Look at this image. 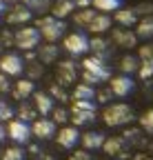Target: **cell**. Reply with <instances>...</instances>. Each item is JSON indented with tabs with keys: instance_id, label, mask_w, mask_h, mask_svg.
<instances>
[{
	"instance_id": "1",
	"label": "cell",
	"mask_w": 153,
	"mask_h": 160,
	"mask_svg": "<svg viewBox=\"0 0 153 160\" xmlns=\"http://www.w3.org/2000/svg\"><path fill=\"white\" fill-rule=\"evenodd\" d=\"M111 78V67L107 60L98 58V56H89L82 60V82L84 85H102Z\"/></svg>"
},
{
	"instance_id": "2",
	"label": "cell",
	"mask_w": 153,
	"mask_h": 160,
	"mask_svg": "<svg viewBox=\"0 0 153 160\" xmlns=\"http://www.w3.org/2000/svg\"><path fill=\"white\" fill-rule=\"evenodd\" d=\"M98 118V102L95 100H75L69 109V120L73 127H87L93 125Z\"/></svg>"
},
{
	"instance_id": "3",
	"label": "cell",
	"mask_w": 153,
	"mask_h": 160,
	"mask_svg": "<svg viewBox=\"0 0 153 160\" xmlns=\"http://www.w3.org/2000/svg\"><path fill=\"white\" fill-rule=\"evenodd\" d=\"M102 120L107 127H124L133 120V109L127 102H111L102 109Z\"/></svg>"
},
{
	"instance_id": "4",
	"label": "cell",
	"mask_w": 153,
	"mask_h": 160,
	"mask_svg": "<svg viewBox=\"0 0 153 160\" xmlns=\"http://www.w3.org/2000/svg\"><path fill=\"white\" fill-rule=\"evenodd\" d=\"M36 29L40 31V38H45L47 42H58L60 38H65L67 22L53 18V16H40L36 20Z\"/></svg>"
},
{
	"instance_id": "5",
	"label": "cell",
	"mask_w": 153,
	"mask_h": 160,
	"mask_svg": "<svg viewBox=\"0 0 153 160\" xmlns=\"http://www.w3.org/2000/svg\"><path fill=\"white\" fill-rule=\"evenodd\" d=\"M40 31L36 27H20L13 31V47L22 49V51H33L36 47H40Z\"/></svg>"
},
{
	"instance_id": "6",
	"label": "cell",
	"mask_w": 153,
	"mask_h": 160,
	"mask_svg": "<svg viewBox=\"0 0 153 160\" xmlns=\"http://www.w3.org/2000/svg\"><path fill=\"white\" fill-rule=\"evenodd\" d=\"M62 49L71 56V58H78V56H84L89 51V38L87 33L82 31H71L62 38Z\"/></svg>"
},
{
	"instance_id": "7",
	"label": "cell",
	"mask_w": 153,
	"mask_h": 160,
	"mask_svg": "<svg viewBox=\"0 0 153 160\" xmlns=\"http://www.w3.org/2000/svg\"><path fill=\"white\" fill-rule=\"evenodd\" d=\"M0 73H5V76H22L25 73V58L20 53H5V56H0Z\"/></svg>"
},
{
	"instance_id": "8",
	"label": "cell",
	"mask_w": 153,
	"mask_h": 160,
	"mask_svg": "<svg viewBox=\"0 0 153 160\" xmlns=\"http://www.w3.org/2000/svg\"><path fill=\"white\" fill-rule=\"evenodd\" d=\"M109 89H111L113 98H127V96H131L133 91H136V82H133L131 76L120 73V76L109 78Z\"/></svg>"
},
{
	"instance_id": "9",
	"label": "cell",
	"mask_w": 153,
	"mask_h": 160,
	"mask_svg": "<svg viewBox=\"0 0 153 160\" xmlns=\"http://www.w3.org/2000/svg\"><path fill=\"white\" fill-rule=\"evenodd\" d=\"M7 136L13 140L16 145H27L29 140H31V125L29 122H22V120H9V125H7Z\"/></svg>"
},
{
	"instance_id": "10",
	"label": "cell",
	"mask_w": 153,
	"mask_h": 160,
	"mask_svg": "<svg viewBox=\"0 0 153 160\" xmlns=\"http://www.w3.org/2000/svg\"><path fill=\"white\" fill-rule=\"evenodd\" d=\"M75 78H78V69H75L73 58L62 60V62L58 65V71H55V82L62 85V87H71L75 82Z\"/></svg>"
},
{
	"instance_id": "11",
	"label": "cell",
	"mask_w": 153,
	"mask_h": 160,
	"mask_svg": "<svg viewBox=\"0 0 153 160\" xmlns=\"http://www.w3.org/2000/svg\"><path fill=\"white\" fill-rule=\"evenodd\" d=\"M102 151H104L107 156H111V158H120V160H124V158L129 156V145L124 142L122 136H111V138L104 140Z\"/></svg>"
},
{
	"instance_id": "12",
	"label": "cell",
	"mask_w": 153,
	"mask_h": 160,
	"mask_svg": "<svg viewBox=\"0 0 153 160\" xmlns=\"http://www.w3.org/2000/svg\"><path fill=\"white\" fill-rule=\"evenodd\" d=\"M55 142H58L62 149H75V145L80 142V131L78 127H73V125H67L62 127L60 131H55Z\"/></svg>"
},
{
	"instance_id": "13",
	"label": "cell",
	"mask_w": 153,
	"mask_h": 160,
	"mask_svg": "<svg viewBox=\"0 0 153 160\" xmlns=\"http://www.w3.org/2000/svg\"><path fill=\"white\" fill-rule=\"evenodd\" d=\"M31 136H36L38 140H49L55 136V122L51 118H36L31 122Z\"/></svg>"
},
{
	"instance_id": "14",
	"label": "cell",
	"mask_w": 153,
	"mask_h": 160,
	"mask_svg": "<svg viewBox=\"0 0 153 160\" xmlns=\"http://www.w3.org/2000/svg\"><path fill=\"white\" fill-rule=\"evenodd\" d=\"M111 40H113V45H118V47H122V49H133V47L138 45V36H136V31L124 29V27L111 29Z\"/></svg>"
},
{
	"instance_id": "15",
	"label": "cell",
	"mask_w": 153,
	"mask_h": 160,
	"mask_svg": "<svg viewBox=\"0 0 153 160\" xmlns=\"http://www.w3.org/2000/svg\"><path fill=\"white\" fill-rule=\"evenodd\" d=\"M33 91H36V85L31 82L29 78H20V80H16V82L11 85V98L13 100H18V102H25L27 98H31L33 96Z\"/></svg>"
},
{
	"instance_id": "16",
	"label": "cell",
	"mask_w": 153,
	"mask_h": 160,
	"mask_svg": "<svg viewBox=\"0 0 153 160\" xmlns=\"http://www.w3.org/2000/svg\"><path fill=\"white\" fill-rule=\"evenodd\" d=\"M31 98H33V102H31V105L36 107V111L40 113L42 118H47V116L53 111V107H55V100H53L47 91H33Z\"/></svg>"
},
{
	"instance_id": "17",
	"label": "cell",
	"mask_w": 153,
	"mask_h": 160,
	"mask_svg": "<svg viewBox=\"0 0 153 160\" xmlns=\"http://www.w3.org/2000/svg\"><path fill=\"white\" fill-rule=\"evenodd\" d=\"M111 25H113V20H111L109 13H95L93 20L89 22V27H87V31H91L93 36H102V33L111 31Z\"/></svg>"
},
{
	"instance_id": "18",
	"label": "cell",
	"mask_w": 153,
	"mask_h": 160,
	"mask_svg": "<svg viewBox=\"0 0 153 160\" xmlns=\"http://www.w3.org/2000/svg\"><path fill=\"white\" fill-rule=\"evenodd\" d=\"M107 136L102 131H87V133H80V145L82 149L87 151H95V149H102Z\"/></svg>"
},
{
	"instance_id": "19",
	"label": "cell",
	"mask_w": 153,
	"mask_h": 160,
	"mask_svg": "<svg viewBox=\"0 0 153 160\" xmlns=\"http://www.w3.org/2000/svg\"><path fill=\"white\" fill-rule=\"evenodd\" d=\"M31 18H33V13H31L25 5H16V7H11L9 13H7V22H9V25H25V22H29Z\"/></svg>"
},
{
	"instance_id": "20",
	"label": "cell",
	"mask_w": 153,
	"mask_h": 160,
	"mask_svg": "<svg viewBox=\"0 0 153 160\" xmlns=\"http://www.w3.org/2000/svg\"><path fill=\"white\" fill-rule=\"evenodd\" d=\"M89 51H91V56H98V58L107 60V58L111 56L109 40H107V38H102V36H93V38L89 40Z\"/></svg>"
},
{
	"instance_id": "21",
	"label": "cell",
	"mask_w": 153,
	"mask_h": 160,
	"mask_svg": "<svg viewBox=\"0 0 153 160\" xmlns=\"http://www.w3.org/2000/svg\"><path fill=\"white\" fill-rule=\"evenodd\" d=\"M111 20H116V22H118L120 27H124V29H131V27H136V25H138V20H140V18L136 16L133 7H131V9H124V7H122V9L116 11V16H113Z\"/></svg>"
},
{
	"instance_id": "22",
	"label": "cell",
	"mask_w": 153,
	"mask_h": 160,
	"mask_svg": "<svg viewBox=\"0 0 153 160\" xmlns=\"http://www.w3.org/2000/svg\"><path fill=\"white\" fill-rule=\"evenodd\" d=\"M58 53H60V49L55 47V42H47V45H42V47H38V62L53 65L55 60H58Z\"/></svg>"
},
{
	"instance_id": "23",
	"label": "cell",
	"mask_w": 153,
	"mask_h": 160,
	"mask_svg": "<svg viewBox=\"0 0 153 160\" xmlns=\"http://www.w3.org/2000/svg\"><path fill=\"white\" fill-rule=\"evenodd\" d=\"M73 2L71 0H55V2L51 5V16L58 18V20H65L69 16H73Z\"/></svg>"
},
{
	"instance_id": "24",
	"label": "cell",
	"mask_w": 153,
	"mask_h": 160,
	"mask_svg": "<svg viewBox=\"0 0 153 160\" xmlns=\"http://www.w3.org/2000/svg\"><path fill=\"white\" fill-rule=\"evenodd\" d=\"M136 36H138V40H153V16H146V18L138 20Z\"/></svg>"
},
{
	"instance_id": "25",
	"label": "cell",
	"mask_w": 153,
	"mask_h": 160,
	"mask_svg": "<svg viewBox=\"0 0 153 160\" xmlns=\"http://www.w3.org/2000/svg\"><path fill=\"white\" fill-rule=\"evenodd\" d=\"M91 5L98 13H116L118 9H122V0H93Z\"/></svg>"
},
{
	"instance_id": "26",
	"label": "cell",
	"mask_w": 153,
	"mask_h": 160,
	"mask_svg": "<svg viewBox=\"0 0 153 160\" xmlns=\"http://www.w3.org/2000/svg\"><path fill=\"white\" fill-rule=\"evenodd\" d=\"M71 98L73 100H95V87L80 82V85H75L71 89Z\"/></svg>"
},
{
	"instance_id": "27",
	"label": "cell",
	"mask_w": 153,
	"mask_h": 160,
	"mask_svg": "<svg viewBox=\"0 0 153 160\" xmlns=\"http://www.w3.org/2000/svg\"><path fill=\"white\" fill-rule=\"evenodd\" d=\"M138 67H140V58H138V56L127 53V56H122V58H120V71H122L124 76L136 73V71H138Z\"/></svg>"
},
{
	"instance_id": "28",
	"label": "cell",
	"mask_w": 153,
	"mask_h": 160,
	"mask_svg": "<svg viewBox=\"0 0 153 160\" xmlns=\"http://www.w3.org/2000/svg\"><path fill=\"white\" fill-rule=\"evenodd\" d=\"M22 5L31 13H47V11H51L53 0H22Z\"/></svg>"
},
{
	"instance_id": "29",
	"label": "cell",
	"mask_w": 153,
	"mask_h": 160,
	"mask_svg": "<svg viewBox=\"0 0 153 160\" xmlns=\"http://www.w3.org/2000/svg\"><path fill=\"white\" fill-rule=\"evenodd\" d=\"M18 120H22V122H33V120L38 118V111L31 102H20V107H18Z\"/></svg>"
},
{
	"instance_id": "30",
	"label": "cell",
	"mask_w": 153,
	"mask_h": 160,
	"mask_svg": "<svg viewBox=\"0 0 153 160\" xmlns=\"http://www.w3.org/2000/svg\"><path fill=\"white\" fill-rule=\"evenodd\" d=\"M95 13H98L95 9H80V11H75V13H73V22L78 25L80 29H87Z\"/></svg>"
},
{
	"instance_id": "31",
	"label": "cell",
	"mask_w": 153,
	"mask_h": 160,
	"mask_svg": "<svg viewBox=\"0 0 153 160\" xmlns=\"http://www.w3.org/2000/svg\"><path fill=\"white\" fill-rule=\"evenodd\" d=\"M122 138H124L127 145H133V147L144 145V131H142V129H127Z\"/></svg>"
},
{
	"instance_id": "32",
	"label": "cell",
	"mask_w": 153,
	"mask_h": 160,
	"mask_svg": "<svg viewBox=\"0 0 153 160\" xmlns=\"http://www.w3.org/2000/svg\"><path fill=\"white\" fill-rule=\"evenodd\" d=\"M53 100H58V102H67L69 100V93H67V87H62V85H58V82H53L51 87H49V91H47Z\"/></svg>"
},
{
	"instance_id": "33",
	"label": "cell",
	"mask_w": 153,
	"mask_h": 160,
	"mask_svg": "<svg viewBox=\"0 0 153 160\" xmlns=\"http://www.w3.org/2000/svg\"><path fill=\"white\" fill-rule=\"evenodd\" d=\"M25 73H27V78L33 82V80H38V78L45 76V65H42V62H31L29 67L25 65Z\"/></svg>"
},
{
	"instance_id": "34",
	"label": "cell",
	"mask_w": 153,
	"mask_h": 160,
	"mask_svg": "<svg viewBox=\"0 0 153 160\" xmlns=\"http://www.w3.org/2000/svg\"><path fill=\"white\" fill-rule=\"evenodd\" d=\"M140 129L149 136H153V109H146L140 116Z\"/></svg>"
},
{
	"instance_id": "35",
	"label": "cell",
	"mask_w": 153,
	"mask_h": 160,
	"mask_svg": "<svg viewBox=\"0 0 153 160\" xmlns=\"http://www.w3.org/2000/svg\"><path fill=\"white\" fill-rule=\"evenodd\" d=\"M2 160H25V149L20 145H13L2 151Z\"/></svg>"
},
{
	"instance_id": "36",
	"label": "cell",
	"mask_w": 153,
	"mask_h": 160,
	"mask_svg": "<svg viewBox=\"0 0 153 160\" xmlns=\"http://www.w3.org/2000/svg\"><path fill=\"white\" fill-rule=\"evenodd\" d=\"M51 120H53L55 125H65V122H69V109H67V107H53Z\"/></svg>"
},
{
	"instance_id": "37",
	"label": "cell",
	"mask_w": 153,
	"mask_h": 160,
	"mask_svg": "<svg viewBox=\"0 0 153 160\" xmlns=\"http://www.w3.org/2000/svg\"><path fill=\"white\" fill-rule=\"evenodd\" d=\"M16 116V109L7 102V100L0 98V122H7V120H13Z\"/></svg>"
},
{
	"instance_id": "38",
	"label": "cell",
	"mask_w": 153,
	"mask_h": 160,
	"mask_svg": "<svg viewBox=\"0 0 153 160\" xmlns=\"http://www.w3.org/2000/svg\"><path fill=\"white\" fill-rule=\"evenodd\" d=\"M142 80H151L153 78V62L151 60H140V67H138V71H136Z\"/></svg>"
},
{
	"instance_id": "39",
	"label": "cell",
	"mask_w": 153,
	"mask_h": 160,
	"mask_svg": "<svg viewBox=\"0 0 153 160\" xmlns=\"http://www.w3.org/2000/svg\"><path fill=\"white\" fill-rule=\"evenodd\" d=\"M133 11H136L138 18H146V16H153V2H140L133 7Z\"/></svg>"
},
{
	"instance_id": "40",
	"label": "cell",
	"mask_w": 153,
	"mask_h": 160,
	"mask_svg": "<svg viewBox=\"0 0 153 160\" xmlns=\"http://www.w3.org/2000/svg\"><path fill=\"white\" fill-rule=\"evenodd\" d=\"M138 58L140 60H151V62H153V42H144L138 49Z\"/></svg>"
},
{
	"instance_id": "41",
	"label": "cell",
	"mask_w": 153,
	"mask_h": 160,
	"mask_svg": "<svg viewBox=\"0 0 153 160\" xmlns=\"http://www.w3.org/2000/svg\"><path fill=\"white\" fill-rule=\"evenodd\" d=\"M69 160H93V156H91V151H87V149H78V151H71V156H69Z\"/></svg>"
},
{
	"instance_id": "42",
	"label": "cell",
	"mask_w": 153,
	"mask_h": 160,
	"mask_svg": "<svg viewBox=\"0 0 153 160\" xmlns=\"http://www.w3.org/2000/svg\"><path fill=\"white\" fill-rule=\"evenodd\" d=\"M11 85H13V82L9 80V76L0 73V93H2V96H5V93H9V91H11Z\"/></svg>"
},
{
	"instance_id": "43",
	"label": "cell",
	"mask_w": 153,
	"mask_h": 160,
	"mask_svg": "<svg viewBox=\"0 0 153 160\" xmlns=\"http://www.w3.org/2000/svg\"><path fill=\"white\" fill-rule=\"evenodd\" d=\"M111 98H113L111 89H100V91H95V102H109Z\"/></svg>"
},
{
	"instance_id": "44",
	"label": "cell",
	"mask_w": 153,
	"mask_h": 160,
	"mask_svg": "<svg viewBox=\"0 0 153 160\" xmlns=\"http://www.w3.org/2000/svg\"><path fill=\"white\" fill-rule=\"evenodd\" d=\"M71 2H73V7H78V9H89L93 0H71Z\"/></svg>"
},
{
	"instance_id": "45",
	"label": "cell",
	"mask_w": 153,
	"mask_h": 160,
	"mask_svg": "<svg viewBox=\"0 0 153 160\" xmlns=\"http://www.w3.org/2000/svg\"><path fill=\"white\" fill-rule=\"evenodd\" d=\"M5 138H7V127H5L2 122H0V142H2Z\"/></svg>"
},
{
	"instance_id": "46",
	"label": "cell",
	"mask_w": 153,
	"mask_h": 160,
	"mask_svg": "<svg viewBox=\"0 0 153 160\" xmlns=\"http://www.w3.org/2000/svg\"><path fill=\"white\" fill-rule=\"evenodd\" d=\"M133 160H153V156H146V153H138Z\"/></svg>"
},
{
	"instance_id": "47",
	"label": "cell",
	"mask_w": 153,
	"mask_h": 160,
	"mask_svg": "<svg viewBox=\"0 0 153 160\" xmlns=\"http://www.w3.org/2000/svg\"><path fill=\"white\" fill-rule=\"evenodd\" d=\"M5 9H7V2H5V0H0V13H2Z\"/></svg>"
},
{
	"instance_id": "48",
	"label": "cell",
	"mask_w": 153,
	"mask_h": 160,
	"mask_svg": "<svg viewBox=\"0 0 153 160\" xmlns=\"http://www.w3.org/2000/svg\"><path fill=\"white\" fill-rule=\"evenodd\" d=\"M5 2H11V0H5Z\"/></svg>"
},
{
	"instance_id": "49",
	"label": "cell",
	"mask_w": 153,
	"mask_h": 160,
	"mask_svg": "<svg viewBox=\"0 0 153 160\" xmlns=\"http://www.w3.org/2000/svg\"><path fill=\"white\" fill-rule=\"evenodd\" d=\"M0 22H2V18H0Z\"/></svg>"
}]
</instances>
